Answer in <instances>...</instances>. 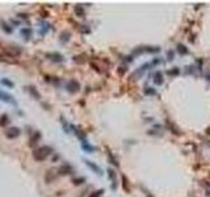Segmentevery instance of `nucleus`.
<instances>
[{
  "label": "nucleus",
  "instance_id": "f257e3e1",
  "mask_svg": "<svg viewBox=\"0 0 210 197\" xmlns=\"http://www.w3.org/2000/svg\"><path fill=\"white\" fill-rule=\"evenodd\" d=\"M53 154V148L50 146H40L38 148H36L33 151V158H34L37 162H43L47 158Z\"/></svg>",
  "mask_w": 210,
  "mask_h": 197
},
{
  "label": "nucleus",
  "instance_id": "f03ea898",
  "mask_svg": "<svg viewBox=\"0 0 210 197\" xmlns=\"http://www.w3.org/2000/svg\"><path fill=\"white\" fill-rule=\"evenodd\" d=\"M66 88H67V91L70 92V94H78V92L80 91V83L76 80V79H70V81L67 83V86H66Z\"/></svg>",
  "mask_w": 210,
  "mask_h": 197
},
{
  "label": "nucleus",
  "instance_id": "7ed1b4c3",
  "mask_svg": "<svg viewBox=\"0 0 210 197\" xmlns=\"http://www.w3.org/2000/svg\"><path fill=\"white\" fill-rule=\"evenodd\" d=\"M0 101H3V103H7V104H12V105H15V104H16L15 96H12L11 94L3 91V89H0Z\"/></svg>",
  "mask_w": 210,
  "mask_h": 197
},
{
  "label": "nucleus",
  "instance_id": "20e7f679",
  "mask_svg": "<svg viewBox=\"0 0 210 197\" xmlns=\"http://www.w3.org/2000/svg\"><path fill=\"white\" fill-rule=\"evenodd\" d=\"M21 130L19 128H16V126H13V128H9L5 130V137L9 138V139H15V138H17L20 136Z\"/></svg>",
  "mask_w": 210,
  "mask_h": 197
},
{
  "label": "nucleus",
  "instance_id": "39448f33",
  "mask_svg": "<svg viewBox=\"0 0 210 197\" xmlns=\"http://www.w3.org/2000/svg\"><path fill=\"white\" fill-rule=\"evenodd\" d=\"M46 58L55 62V63H62V62H64V57L62 54H59V53H47Z\"/></svg>",
  "mask_w": 210,
  "mask_h": 197
},
{
  "label": "nucleus",
  "instance_id": "423d86ee",
  "mask_svg": "<svg viewBox=\"0 0 210 197\" xmlns=\"http://www.w3.org/2000/svg\"><path fill=\"white\" fill-rule=\"evenodd\" d=\"M5 54L8 55V57H19V55L21 54V49L20 47H15V46H9V47H5Z\"/></svg>",
  "mask_w": 210,
  "mask_h": 197
},
{
  "label": "nucleus",
  "instance_id": "0eeeda50",
  "mask_svg": "<svg viewBox=\"0 0 210 197\" xmlns=\"http://www.w3.org/2000/svg\"><path fill=\"white\" fill-rule=\"evenodd\" d=\"M84 163H85L87 167L91 168V170L93 171L95 173H97V175H103V170H101V168H100L95 162H91V160H88V159H84Z\"/></svg>",
  "mask_w": 210,
  "mask_h": 197
},
{
  "label": "nucleus",
  "instance_id": "6e6552de",
  "mask_svg": "<svg viewBox=\"0 0 210 197\" xmlns=\"http://www.w3.org/2000/svg\"><path fill=\"white\" fill-rule=\"evenodd\" d=\"M58 173H59V175H63V176L70 175V173H72V167L68 164V163H63V164L58 168Z\"/></svg>",
  "mask_w": 210,
  "mask_h": 197
},
{
  "label": "nucleus",
  "instance_id": "1a4fd4ad",
  "mask_svg": "<svg viewBox=\"0 0 210 197\" xmlns=\"http://www.w3.org/2000/svg\"><path fill=\"white\" fill-rule=\"evenodd\" d=\"M40 139H41V133L40 131H34V133H32L30 134V138H29V146L30 147H34Z\"/></svg>",
  "mask_w": 210,
  "mask_h": 197
},
{
  "label": "nucleus",
  "instance_id": "9d476101",
  "mask_svg": "<svg viewBox=\"0 0 210 197\" xmlns=\"http://www.w3.org/2000/svg\"><path fill=\"white\" fill-rule=\"evenodd\" d=\"M25 89H26V91L29 92V94L32 95V96L34 97L36 100H40V98H41L40 92H38V89H36L34 86H26V87H25Z\"/></svg>",
  "mask_w": 210,
  "mask_h": 197
},
{
  "label": "nucleus",
  "instance_id": "9b49d317",
  "mask_svg": "<svg viewBox=\"0 0 210 197\" xmlns=\"http://www.w3.org/2000/svg\"><path fill=\"white\" fill-rule=\"evenodd\" d=\"M108 173H109V179H110L112 181V189H116L117 188V177H116V172H114L112 168H109L108 170Z\"/></svg>",
  "mask_w": 210,
  "mask_h": 197
},
{
  "label": "nucleus",
  "instance_id": "f8f14e48",
  "mask_svg": "<svg viewBox=\"0 0 210 197\" xmlns=\"http://www.w3.org/2000/svg\"><path fill=\"white\" fill-rule=\"evenodd\" d=\"M70 38H71V33L64 30V32H62L59 36V42L61 44H67V42L70 41Z\"/></svg>",
  "mask_w": 210,
  "mask_h": 197
},
{
  "label": "nucleus",
  "instance_id": "ddd939ff",
  "mask_svg": "<svg viewBox=\"0 0 210 197\" xmlns=\"http://www.w3.org/2000/svg\"><path fill=\"white\" fill-rule=\"evenodd\" d=\"M82 148L84 151H87V153H93L95 150H96V147H93V146L92 145H89L88 143V141H85V142H82Z\"/></svg>",
  "mask_w": 210,
  "mask_h": 197
},
{
  "label": "nucleus",
  "instance_id": "4468645a",
  "mask_svg": "<svg viewBox=\"0 0 210 197\" xmlns=\"http://www.w3.org/2000/svg\"><path fill=\"white\" fill-rule=\"evenodd\" d=\"M21 36H22V37H24L25 39H26V41H28V39H30V37H32V29H30V28H22V29H21Z\"/></svg>",
  "mask_w": 210,
  "mask_h": 197
},
{
  "label": "nucleus",
  "instance_id": "2eb2a0df",
  "mask_svg": "<svg viewBox=\"0 0 210 197\" xmlns=\"http://www.w3.org/2000/svg\"><path fill=\"white\" fill-rule=\"evenodd\" d=\"M55 177H57V173H54V170H50L46 172V176H45V180H46V183H51L55 180Z\"/></svg>",
  "mask_w": 210,
  "mask_h": 197
},
{
  "label": "nucleus",
  "instance_id": "dca6fc26",
  "mask_svg": "<svg viewBox=\"0 0 210 197\" xmlns=\"http://www.w3.org/2000/svg\"><path fill=\"white\" fill-rule=\"evenodd\" d=\"M11 122V120H9V116H8L7 113H4V114H1V117H0V126H3V128H5V126L8 125V123Z\"/></svg>",
  "mask_w": 210,
  "mask_h": 197
},
{
  "label": "nucleus",
  "instance_id": "f3484780",
  "mask_svg": "<svg viewBox=\"0 0 210 197\" xmlns=\"http://www.w3.org/2000/svg\"><path fill=\"white\" fill-rule=\"evenodd\" d=\"M0 25H1V29L4 30L5 33H8V34H11V33L13 32V28L11 26V25L8 24V22H5V21H1V22H0Z\"/></svg>",
  "mask_w": 210,
  "mask_h": 197
},
{
  "label": "nucleus",
  "instance_id": "a211bd4d",
  "mask_svg": "<svg viewBox=\"0 0 210 197\" xmlns=\"http://www.w3.org/2000/svg\"><path fill=\"white\" fill-rule=\"evenodd\" d=\"M74 11H75V15H76V16H79V17H84V15H85V12H84L83 7H80L79 4H78V5H75Z\"/></svg>",
  "mask_w": 210,
  "mask_h": 197
},
{
  "label": "nucleus",
  "instance_id": "6ab92c4d",
  "mask_svg": "<svg viewBox=\"0 0 210 197\" xmlns=\"http://www.w3.org/2000/svg\"><path fill=\"white\" fill-rule=\"evenodd\" d=\"M0 83L3 84V86H5V87H8V88H13V87H15V83H13V81H11L9 79H1V80H0Z\"/></svg>",
  "mask_w": 210,
  "mask_h": 197
},
{
  "label": "nucleus",
  "instance_id": "aec40b11",
  "mask_svg": "<svg viewBox=\"0 0 210 197\" xmlns=\"http://www.w3.org/2000/svg\"><path fill=\"white\" fill-rule=\"evenodd\" d=\"M154 81H155V84H162L163 83L162 72H155V75H154Z\"/></svg>",
  "mask_w": 210,
  "mask_h": 197
},
{
  "label": "nucleus",
  "instance_id": "412c9836",
  "mask_svg": "<svg viewBox=\"0 0 210 197\" xmlns=\"http://www.w3.org/2000/svg\"><path fill=\"white\" fill-rule=\"evenodd\" d=\"M84 183H85L84 177H74V179H72V184H75V185H82Z\"/></svg>",
  "mask_w": 210,
  "mask_h": 197
},
{
  "label": "nucleus",
  "instance_id": "4be33fe9",
  "mask_svg": "<svg viewBox=\"0 0 210 197\" xmlns=\"http://www.w3.org/2000/svg\"><path fill=\"white\" fill-rule=\"evenodd\" d=\"M103 193H104V189H99V191H95L93 193H91V195H89V197H100L103 195Z\"/></svg>",
  "mask_w": 210,
  "mask_h": 197
},
{
  "label": "nucleus",
  "instance_id": "5701e85b",
  "mask_svg": "<svg viewBox=\"0 0 210 197\" xmlns=\"http://www.w3.org/2000/svg\"><path fill=\"white\" fill-rule=\"evenodd\" d=\"M151 89H152V88H147L146 89V94H148V95H154V94H155V92L151 91Z\"/></svg>",
  "mask_w": 210,
  "mask_h": 197
}]
</instances>
